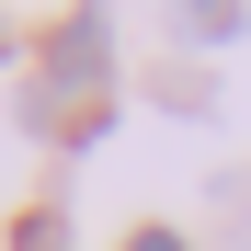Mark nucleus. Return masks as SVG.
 <instances>
[{
    "mask_svg": "<svg viewBox=\"0 0 251 251\" xmlns=\"http://www.w3.org/2000/svg\"><path fill=\"white\" fill-rule=\"evenodd\" d=\"M12 251H69V217H57V205H34V217H12Z\"/></svg>",
    "mask_w": 251,
    "mask_h": 251,
    "instance_id": "1",
    "label": "nucleus"
},
{
    "mask_svg": "<svg viewBox=\"0 0 251 251\" xmlns=\"http://www.w3.org/2000/svg\"><path fill=\"white\" fill-rule=\"evenodd\" d=\"M0 57H12V23H0Z\"/></svg>",
    "mask_w": 251,
    "mask_h": 251,
    "instance_id": "3",
    "label": "nucleus"
},
{
    "mask_svg": "<svg viewBox=\"0 0 251 251\" xmlns=\"http://www.w3.org/2000/svg\"><path fill=\"white\" fill-rule=\"evenodd\" d=\"M126 251H183V228H126Z\"/></svg>",
    "mask_w": 251,
    "mask_h": 251,
    "instance_id": "2",
    "label": "nucleus"
}]
</instances>
